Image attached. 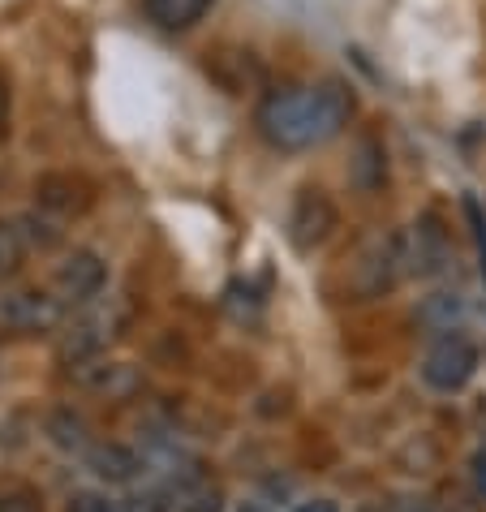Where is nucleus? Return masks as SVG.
Returning a JSON list of instances; mask_svg holds the SVG:
<instances>
[{
  "mask_svg": "<svg viewBox=\"0 0 486 512\" xmlns=\"http://www.w3.org/2000/svg\"><path fill=\"white\" fill-rule=\"evenodd\" d=\"M474 487H478V495L486 500V457H478V461H474Z\"/></svg>",
  "mask_w": 486,
  "mask_h": 512,
  "instance_id": "22",
  "label": "nucleus"
},
{
  "mask_svg": "<svg viewBox=\"0 0 486 512\" xmlns=\"http://www.w3.org/2000/svg\"><path fill=\"white\" fill-rule=\"evenodd\" d=\"M349 177H353V186L362 194H375L383 186V177H388V160H383V147L375 138L357 142V160L349 164Z\"/></svg>",
  "mask_w": 486,
  "mask_h": 512,
  "instance_id": "13",
  "label": "nucleus"
},
{
  "mask_svg": "<svg viewBox=\"0 0 486 512\" xmlns=\"http://www.w3.org/2000/svg\"><path fill=\"white\" fill-rule=\"evenodd\" d=\"M168 504L173 512H224V491L207 474L168 482Z\"/></svg>",
  "mask_w": 486,
  "mask_h": 512,
  "instance_id": "10",
  "label": "nucleus"
},
{
  "mask_svg": "<svg viewBox=\"0 0 486 512\" xmlns=\"http://www.w3.org/2000/svg\"><path fill=\"white\" fill-rule=\"evenodd\" d=\"M465 216H469V229H474L478 259H482V276H486V216H482V203H478L474 194H465Z\"/></svg>",
  "mask_w": 486,
  "mask_h": 512,
  "instance_id": "18",
  "label": "nucleus"
},
{
  "mask_svg": "<svg viewBox=\"0 0 486 512\" xmlns=\"http://www.w3.org/2000/svg\"><path fill=\"white\" fill-rule=\"evenodd\" d=\"M456 315H461V297H456V293H435L431 302H426V310H422V319L435 323L439 332H448Z\"/></svg>",
  "mask_w": 486,
  "mask_h": 512,
  "instance_id": "16",
  "label": "nucleus"
},
{
  "mask_svg": "<svg viewBox=\"0 0 486 512\" xmlns=\"http://www.w3.org/2000/svg\"><path fill=\"white\" fill-rule=\"evenodd\" d=\"M121 512H173V504H168V495H160V491H142V495H130V500L121 504Z\"/></svg>",
  "mask_w": 486,
  "mask_h": 512,
  "instance_id": "19",
  "label": "nucleus"
},
{
  "mask_svg": "<svg viewBox=\"0 0 486 512\" xmlns=\"http://www.w3.org/2000/svg\"><path fill=\"white\" fill-rule=\"evenodd\" d=\"M5 130H9V87L0 78V138H5Z\"/></svg>",
  "mask_w": 486,
  "mask_h": 512,
  "instance_id": "21",
  "label": "nucleus"
},
{
  "mask_svg": "<svg viewBox=\"0 0 486 512\" xmlns=\"http://www.w3.org/2000/svg\"><path fill=\"white\" fill-rule=\"evenodd\" d=\"M65 512H117V504H112L104 491H74Z\"/></svg>",
  "mask_w": 486,
  "mask_h": 512,
  "instance_id": "17",
  "label": "nucleus"
},
{
  "mask_svg": "<svg viewBox=\"0 0 486 512\" xmlns=\"http://www.w3.org/2000/svg\"><path fill=\"white\" fill-rule=\"evenodd\" d=\"M336 224H340V211H336L332 198L323 190H302L293 198V211H289V246L297 254H314L336 233Z\"/></svg>",
  "mask_w": 486,
  "mask_h": 512,
  "instance_id": "7",
  "label": "nucleus"
},
{
  "mask_svg": "<svg viewBox=\"0 0 486 512\" xmlns=\"http://www.w3.org/2000/svg\"><path fill=\"white\" fill-rule=\"evenodd\" d=\"M65 323V306L56 293L13 289L0 293V332L5 336H44Z\"/></svg>",
  "mask_w": 486,
  "mask_h": 512,
  "instance_id": "6",
  "label": "nucleus"
},
{
  "mask_svg": "<svg viewBox=\"0 0 486 512\" xmlns=\"http://www.w3.org/2000/svg\"><path fill=\"white\" fill-rule=\"evenodd\" d=\"M400 259H405V276L418 280H435L452 267V237L435 211H422L409 224V233L400 237Z\"/></svg>",
  "mask_w": 486,
  "mask_h": 512,
  "instance_id": "5",
  "label": "nucleus"
},
{
  "mask_svg": "<svg viewBox=\"0 0 486 512\" xmlns=\"http://www.w3.org/2000/svg\"><path fill=\"white\" fill-rule=\"evenodd\" d=\"M78 310L82 315L69 319L61 327V340H56V358H61L65 366L99 358L125 327V302L121 297H95V302L78 306Z\"/></svg>",
  "mask_w": 486,
  "mask_h": 512,
  "instance_id": "3",
  "label": "nucleus"
},
{
  "mask_svg": "<svg viewBox=\"0 0 486 512\" xmlns=\"http://www.w3.org/2000/svg\"><path fill=\"white\" fill-rule=\"evenodd\" d=\"M400 276H405L400 237L383 233V229H370L345 259V297L349 302H375V297L396 289Z\"/></svg>",
  "mask_w": 486,
  "mask_h": 512,
  "instance_id": "2",
  "label": "nucleus"
},
{
  "mask_svg": "<svg viewBox=\"0 0 486 512\" xmlns=\"http://www.w3.org/2000/svg\"><path fill=\"white\" fill-rule=\"evenodd\" d=\"M147 18L164 31H190V26L211 9V0H142Z\"/></svg>",
  "mask_w": 486,
  "mask_h": 512,
  "instance_id": "12",
  "label": "nucleus"
},
{
  "mask_svg": "<svg viewBox=\"0 0 486 512\" xmlns=\"http://www.w3.org/2000/svg\"><path fill=\"white\" fill-rule=\"evenodd\" d=\"M82 461H87L91 474L99 482H108V487H130V482H138L142 469H147V461L125 444H91L82 452Z\"/></svg>",
  "mask_w": 486,
  "mask_h": 512,
  "instance_id": "9",
  "label": "nucleus"
},
{
  "mask_svg": "<svg viewBox=\"0 0 486 512\" xmlns=\"http://www.w3.org/2000/svg\"><path fill=\"white\" fill-rule=\"evenodd\" d=\"M478 375V345L469 340L461 327H448L431 340V349L422 353V383L431 392H461L469 379Z\"/></svg>",
  "mask_w": 486,
  "mask_h": 512,
  "instance_id": "4",
  "label": "nucleus"
},
{
  "mask_svg": "<svg viewBox=\"0 0 486 512\" xmlns=\"http://www.w3.org/2000/svg\"><path fill=\"white\" fill-rule=\"evenodd\" d=\"M349 121H353V91L336 78L319 82V87L271 91L259 104V117H254L267 147L289 151V155L314 151L323 142L340 138Z\"/></svg>",
  "mask_w": 486,
  "mask_h": 512,
  "instance_id": "1",
  "label": "nucleus"
},
{
  "mask_svg": "<svg viewBox=\"0 0 486 512\" xmlns=\"http://www.w3.org/2000/svg\"><path fill=\"white\" fill-rule=\"evenodd\" d=\"M293 512H340V504H336V500H327V495H314V500H302Z\"/></svg>",
  "mask_w": 486,
  "mask_h": 512,
  "instance_id": "20",
  "label": "nucleus"
},
{
  "mask_svg": "<svg viewBox=\"0 0 486 512\" xmlns=\"http://www.w3.org/2000/svg\"><path fill=\"white\" fill-rule=\"evenodd\" d=\"M22 229H13V224H0V280L18 272V263H22Z\"/></svg>",
  "mask_w": 486,
  "mask_h": 512,
  "instance_id": "15",
  "label": "nucleus"
},
{
  "mask_svg": "<svg viewBox=\"0 0 486 512\" xmlns=\"http://www.w3.org/2000/svg\"><path fill=\"white\" fill-rule=\"evenodd\" d=\"M0 512H44V500L31 482H18V478H5L0 482Z\"/></svg>",
  "mask_w": 486,
  "mask_h": 512,
  "instance_id": "14",
  "label": "nucleus"
},
{
  "mask_svg": "<svg viewBox=\"0 0 486 512\" xmlns=\"http://www.w3.org/2000/svg\"><path fill=\"white\" fill-rule=\"evenodd\" d=\"M237 512H271L263 500H246V504H237Z\"/></svg>",
  "mask_w": 486,
  "mask_h": 512,
  "instance_id": "23",
  "label": "nucleus"
},
{
  "mask_svg": "<svg viewBox=\"0 0 486 512\" xmlns=\"http://www.w3.org/2000/svg\"><path fill=\"white\" fill-rule=\"evenodd\" d=\"M104 284H108V267H104V259H99L95 250H74V254H65V263H61V267H56L52 293L61 297V306H65V310H74V306L95 302V297L104 293Z\"/></svg>",
  "mask_w": 486,
  "mask_h": 512,
  "instance_id": "8",
  "label": "nucleus"
},
{
  "mask_svg": "<svg viewBox=\"0 0 486 512\" xmlns=\"http://www.w3.org/2000/svg\"><path fill=\"white\" fill-rule=\"evenodd\" d=\"M44 431H48V439L61 452H87L95 439H91V426H87V418H78L74 409H52L48 414V422H44Z\"/></svg>",
  "mask_w": 486,
  "mask_h": 512,
  "instance_id": "11",
  "label": "nucleus"
}]
</instances>
